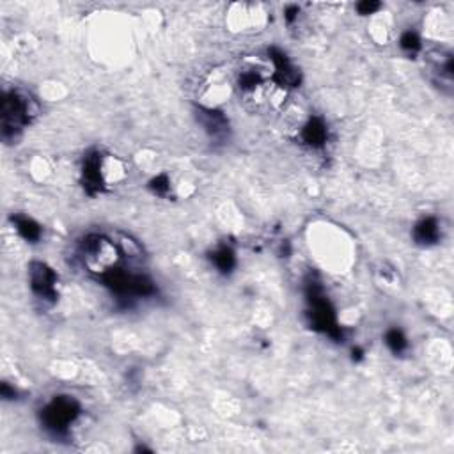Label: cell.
I'll return each instance as SVG.
<instances>
[{
  "instance_id": "cell-1",
  "label": "cell",
  "mask_w": 454,
  "mask_h": 454,
  "mask_svg": "<svg viewBox=\"0 0 454 454\" xmlns=\"http://www.w3.org/2000/svg\"><path fill=\"white\" fill-rule=\"evenodd\" d=\"M306 296H307V302H309L311 306L309 318H311V325H313V328L323 332V334H327L328 338L336 340L343 338V331H340L338 320H336L334 307L331 306L323 288H321L316 281H307Z\"/></svg>"
},
{
  "instance_id": "cell-2",
  "label": "cell",
  "mask_w": 454,
  "mask_h": 454,
  "mask_svg": "<svg viewBox=\"0 0 454 454\" xmlns=\"http://www.w3.org/2000/svg\"><path fill=\"white\" fill-rule=\"evenodd\" d=\"M80 254H82V261L87 270L93 273H100V277L116 268L117 261H119V248L116 247L113 241L101 234H89L84 238L82 245H80Z\"/></svg>"
},
{
  "instance_id": "cell-3",
  "label": "cell",
  "mask_w": 454,
  "mask_h": 454,
  "mask_svg": "<svg viewBox=\"0 0 454 454\" xmlns=\"http://www.w3.org/2000/svg\"><path fill=\"white\" fill-rule=\"evenodd\" d=\"M31 100L27 96L16 93V91L4 94L2 107H0L4 141H11V138L16 137L27 126V123L31 121Z\"/></svg>"
},
{
  "instance_id": "cell-4",
  "label": "cell",
  "mask_w": 454,
  "mask_h": 454,
  "mask_svg": "<svg viewBox=\"0 0 454 454\" xmlns=\"http://www.w3.org/2000/svg\"><path fill=\"white\" fill-rule=\"evenodd\" d=\"M79 415L80 405L76 403V399L69 396H57L43 410L41 423L45 430L52 433L54 437H62V435L68 433L69 426L75 423Z\"/></svg>"
},
{
  "instance_id": "cell-5",
  "label": "cell",
  "mask_w": 454,
  "mask_h": 454,
  "mask_svg": "<svg viewBox=\"0 0 454 454\" xmlns=\"http://www.w3.org/2000/svg\"><path fill=\"white\" fill-rule=\"evenodd\" d=\"M105 286L112 289L121 298H131V296H151L155 295V284L146 276L128 273L124 270L113 268L105 276H101Z\"/></svg>"
},
{
  "instance_id": "cell-6",
  "label": "cell",
  "mask_w": 454,
  "mask_h": 454,
  "mask_svg": "<svg viewBox=\"0 0 454 454\" xmlns=\"http://www.w3.org/2000/svg\"><path fill=\"white\" fill-rule=\"evenodd\" d=\"M29 279H31V288L38 298L46 300V302H56L57 300V276L49 265L41 261H34L29 266Z\"/></svg>"
},
{
  "instance_id": "cell-7",
  "label": "cell",
  "mask_w": 454,
  "mask_h": 454,
  "mask_svg": "<svg viewBox=\"0 0 454 454\" xmlns=\"http://www.w3.org/2000/svg\"><path fill=\"white\" fill-rule=\"evenodd\" d=\"M82 183L84 188L89 196L101 192L105 186L104 171H101V155L100 153H89L84 158L82 166Z\"/></svg>"
},
{
  "instance_id": "cell-8",
  "label": "cell",
  "mask_w": 454,
  "mask_h": 454,
  "mask_svg": "<svg viewBox=\"0 0 454 454\" xmlns=\"http://www.w3.org/2000/svg\"><path fill=\"white\" fill-rule=\"evenodd\" d=\"M268 56L272 59L273 68H276V82L279 84L281 87H296L300 84V73L296 71L295 66L288 61V57L281 52L279 49H270Z\"/></svg>"
},
{
  "instance_id": "cell-9",
  "label": "cell",
  "mask_w": 454,
  "mask_h": 454,
  "mask_svg": "<svg viewBox=\"0 0 454 454\" xmlns=\"http://www.w3.org/2000/svg\"><path fill=\"white\" fill-rule=\"evenodd\" d=\"M197 119L203 123V126L206 128V131L210 133L211 138H215V141L226 138L227 131H229V123H227L224 113L218 111H206V109H201L199 113H197Z\"/></svg>"
},
{
  "instance_id": "cell-10",
  "label": "cell",
  "mask_w": 454,
  "mask_h": 454,
  "mask_svg": "<svg viewBox=\"0 0 454 454\" xmlns=\"http://www.w3.org/2000/svg\"><path fill=\"white\" fill-rule=\"evenodd\" d=\"M431 62V71H433L435 80L437 84L445 87L453 86V73H454V66H453V57L451 54H431L430 57Z\"/></svg>"
},
{
  "instance_id": "cell-11",
  "label": "cell",
  "mask_w": 454,
  "mask_h": 454,
  "mask_svg": "<svg viewBox=\"0 0 454 454\" xmlns=\"http://www.w3.org/2000/svg\"><path fill=\"white\" fill-rule=\"evenodd\" d=\"M327 124L320 117H311L302 128V141L311 148H321L327 142Z\"/></svg>"
},
{
  "instance_id": "cell-12",
  "label": "cell",
  "mask_w": 454,
  "mask_h": 454,
  "mask_svg": "<svg viewBox=\"0 0 454 454\" xmlns=\"http://www.w3.org/2000/svg\"><path fill=\"white\" fill-rule=\"evenodd\" d=\"M440 238V227L437 218L426 217L413 227V240L419 245H433Z\"/></svg>"
},
{
  "instance_id": "cell-13",
  "label": "cell",
  "mask_w": 454,
  "mask_h": 454,
  "mask_svg": "<svg viewBox=\"0 0 454 454\" xmlns=\"http://www.w3.org/2000/svg\"><path fill=\"white\" fill-rule=\"evenodd\" d=\"M13 224L20 233V236L25 238L27 241H38L41 238V226L32 221V218L16 215V217H13Z\"/></svg>"
},
{
  "instance_id": "cell-14",
  "label": "cell",
  "mask_w": 454,
  "mask_h": 454,
  "mask_svg": "<svg viewBox=\"0 0 454 454\" xmlns=\"http://www.w3.org/2000/svg\"><path fill=\"white\" fill-rule=\"evenodd\" d=\"M211 261H213V265L217 266L218 270H221L222 273H229L231 270L234 268V265H236V258H234V252L231 251L229 247H221L217 248V251L211 254Z\"/></svg>"
},
{
  "instance_id": "cell-15",
  "label": "cell",
  "mask_w": 454,
  "mask_h": 454,
  "mask_svg": "<svg viewBox=\"0 0 454 454\" xmlns=\"http://www.w3.org/2000/svg\"><path fill=\"white\" fill-rule=\"evenodd\" d=\"M385 344L390 348L393 353H403V351L408 348V343H406V338L403 336L401 331L398 328H393L385 334Z\"/></svg>"
},
{
  "instance_id": "cell-16",
  "label": "cell",
  "mask_w": 454,
  "mask_h": 454,
  "mask_svg": "<svg viewBox=\"0 0 454 454\" xmlns=\"http://www.w3.org/2000/svg\"><path fill=\"white\" fill-rule=\"evenodd\" d=\"M399 45H401V49L405 50V52L415 54L417 50L420 49V39H419V36L415 34V32L408 31L401 36V39H399Z\"/></svg>"
},
{
  "instance_id": "cell-17",
  "label": "cell",
  "mask_w": 454,
  "mask_h": 454,
  "mask_svg": "<svg viewBox=\"0 0 454 454\" xmlns=\"http://www.w3.org/2000/svg\"><path fill=\"white\" fill-rule=\"evenodd\" d=\"M171 183H169V178H167L166 174H160L156 176L155 179H153L151 183H149V188L153 190V192L156 193V196H166L167 192H169L171 188Z\"/></svg>"
},
{
  "instance_id": "cell-18",
  "label": "cell",
  "mask_w": 454,
  "mask_h": 454,
  "mask_svg": "<svg viewBox=\"0 0 454 454\" xmlns=\"http://www.w3.org/2000/svg\"><path fill=\"white\" fill-rule=\"evenodd\" d=\"M378 9H380L378 2H369V0H365V2L357 4V11L360 14H373L375 11H378Z\"/></svg>"
},
{
  "instance_id": "cell-19",
  "label": "cell",
  "mask_w": 454,
  "mask_h": 454,
  "mask_svg": "<svg viewBox=\"0 0 454 454\" xmlns=\"http://www.w3.org/2000/svg\"><path fill=\"white\" fill-rule=\"evenodd\" d=\"M296 14H298V7H296V6H289L288 9H286V20H288L289 24H291V21L296 18Z\"/></svg>"
},
{
  "instance_id": "cell-20",
  "label": "cell",
  "mask_w": 454,
  "mask_h": 454,
  "mask_svg": "<svg viewBox=\"0 0 454 454\" xmlns=\"http://www.w3.org/2000/svg\"><path fill=\"white\" fill-rule=\"evenodd\" d=\"M2 396L6 399H11L16 396V393H14V389H9V385L7 383H2Z\"/></svg>"
}]
</instances>
